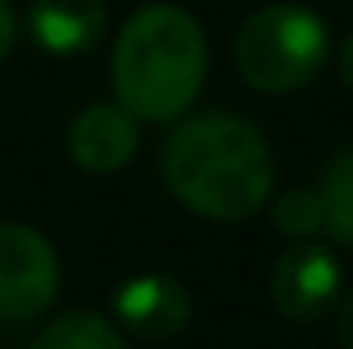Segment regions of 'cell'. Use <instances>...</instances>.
<instances>
[{
    "label": "cell",
    "instance_id": "obj_3",
    "mask_svg": "<svg viewBox=\"0 0 353 349\" xmlns=\"http://www.w3.org/2000/svg\"><path fill=\"white\" fill-rule=\"evenodd\" d=\"M329 50V25L304 4H267L243 21L234 37L239 74L263 94L308 87L325 70Z\"/></svg>",
    "mask_w": 353,
    "mask_h": 349
},
{
    "label": "cell",
    "instance_id": "obj_5",
    "mask_svg": "<svg viewBox=\"0 0 353 349\" xmlns=\"http://www.w3.org/2000/svg\"><path fill=\"white\" fill-rule=\"evenodd\" d=\"M341 296V267L316 243H296L283 251L271 271V300L296 325H316L337 308Z\"/></svg>",
    "mask_w": 353,
    "mask_h": 349
},
{
    "label": "cell",
    "instance_id": "obj_14",
    "mask_svg": "<svg viewBox=\"0 0 353 349\" xmlns=\"http://www.w3.org/2000/svg\"><path fill=\"white\" fill-rule=\"evenodd\" d=\"M337 70H341V83L353 90V33L341 41V50H337Z\"/></svg>",
    "mask_w": 353,
    "mask_h": 349
},
{
    "label": "cell",
    "instance_id": "obj_11",
    "mask_svg": "<svg viewBox=\"0 0 353 349\" xmlns=\"http://www.w3.org/2000/svg\"><path fill=\"white\" fill-rule=\"evenodd\" d=\"M271 222H275V230L288 235V239H312V235L325 226L321 197H316L312 189H288V193L275 197Z\"/></svg>",
    "mask_w": 353,
    "mask_h": 349
},
{
    "label": "cell",
    "instance_id": "obj_6",
    "mask_svg": "<svg viewBox=\"0 0 353 349\" xmlns=\"http://www.w3.org/2000/svg\"><path fill=\"white\" fill-rule=\"evenodd\" d=\"M115 317L132 337L144 341H173L176 333L189 325L193 317V300L189 292L176 283L173 275H136L128 283H119L115 292Z\"/></svg>",
    "mask_w": 353,
    "mask_h": 349
},
{
    "label": "cell",
    "instance_id": "obj_7",
    "mask_svg": "<svg viewBox=\"0 0 353 349\" xmlns=\"http://www.w3.org/2000/svg\"><path fill=\"white\" fill-rule=\"evenodd\" d=\"M66 148H70V161L83 173H99V177L119 173L140 148L136 115L119 103H94L70 123Z\"/></svg>",
    "mask_w": 353,
    "mask_h": 349
},
{
    "label": "cell",
    "instance_id": "obj_4",
    "mask_svg": "<svg viewBox=\"0 0 353 349\" xmlns=\"http://www.w3.org/2000/svg\"><path fill=\"white\" fill-rule=\"evenodd\" d=\"M62 288V267L50 239L25 222H0V321H37Z\"/></svg>",
    "mask_w": 353,
    "mask_h": 349
},
{
    "label": "cell",
    "instance_id": "obj_12",
    "mask_svg": "<svg viewBox=\"0 0 353 349\" xmlns=\"http://www.w3.org/2000/svg\"><path fill=\"white\" fill-rule=\"evenodd\" d=\"M12 41H17V17H12V8H8V0H0V62L8 58V50H12Z\"/></svg>",
    "mask_w": 353,
    "mask_h": 349
},
{
    "label": "cell",
    "instance_id": "obj_13",
    "mask_svg": "<svg viewBox=\"0 0 353 349\" xmlns=\"http://www.w3.org/2000/svg\"><path fill=\"white\" fill-rule=\"evenodd\" d=\"M337 337H341V349H353V292L345 296V304L337 312Z\"/></svg>",
    "mask_w": 353,
    "mask_h": 349
},
{
    "label": "cell",
    "instance_id": "obj_9",
    "mask_svg": "<svg viewBox=\"0 0 353 349\" xmlns=\"http://www.w3.org/2000/svg\"><path fill=\"white\" fill-rule=\"evenodd\" d=\"M321 210H325V230L333 243L353 247V148H341L325 173H321Z\"/></svg>",
    "mask_w": 353,
    "mask_h": 349
},
{
    "label": "cell",
    "instance_id": "obj_2",
    "mask_svg": "<svg viewBox=\"0 0 353 349\" xmlns=\"http://www.w3.org/2000/svg\"><path fill=\"white\" fill-rule=\"evenodd\" d=\"M205 33L185 8L144 4L115 37V99L144 123H169L193 107L205 83Z\"/></svg>",
    "mask_w": 353,
    "mask_h": 349
},
{
    "label": "cell",
    "instance_id": "obj_1",
    "mask_svg": "<svg viewBox=\"0 0 353 349\" xmlns=\"http://www.w3.org/2000/svg\"><path fill=\"white\" fill-rule=\"evenodd\" d=\"M161 173L185 210L214 222H243L271 197L275 161L251 119L205 111L169 132Z\"/></svg>",
    "mask_w": 353,
    "mask_h": 349
},
{
    "label": "cell",
    "instance_id": "obj_8",
    "mask_svg": "<svg viewBox=\"0 0 353 349\" xmlns=\"http://www.w3.org/2000/svg\"><path fill=\"white\" fill-rule=\"evenodd\" d=\"M25 25H29V37L41 54L79 58L103 41L107 4L103 0H33Z\"/></svg>",
    "mask_w": 353,
    "mask_h": 349
},
{
    "label": "cell",
    "instance_id": "obj_10",
    "mask_svg": "<svg viewBox=\"0 0 353 349\" xmlns=\"http://www.w3.org/2000/svg\"><path fill=\"white\" fill-rule=\"evenodd\" d=\"M25 349H128V341L111 321L94 312H66L50 321Z\"/></svg>",
    "mask_w": 353,
    "mask_h": 349
}]
</instances>
